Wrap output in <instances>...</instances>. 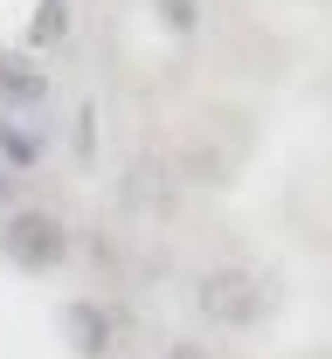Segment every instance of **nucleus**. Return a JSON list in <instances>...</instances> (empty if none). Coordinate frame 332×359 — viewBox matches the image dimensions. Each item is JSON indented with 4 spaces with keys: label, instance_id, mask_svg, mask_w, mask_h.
I'll return each instance as SVG.
<instances>
[{
    "label": "nucleus",
    "instance_id": "7ed1b4c3",
    "mask_svg": "<svg viewBox=\"0 0 332 359\" xmlns=\"http://www.w3.org/2000/svg\"><path fill=\"white\" fill-rule=\"evenodd\" d=\"M0 152H7V166H35V138L14 132L7 118H0Z\"/></svg>",
    "mask_w": 332,
    "mask_h": 359
},
{
    "label": "nucleus",
    "instance_id": "423d86ee",
    "mask_svg": "<svg viewBox=\"0 0 332 359\" xmlns=\"http://www.w3.org/2000/svg\"><path fill=\"white\" fill-rule=\"evenodd\" d=\"M7 194H14V173H0V201H7Z\"/></svg>",
    "mask_w": 332,
    "mask_h": 359
},
{
    "label": "nucleus",
    "instance_id": "f03ea898",
    "mask_svg": "<svg viewBox=\"0 0 332 359\" xmlns=\"http://www.w3.org/2000/svg\"><path fill=\"white\" fill-rule=\"evenodd\" d=\"M0 90L7 97H42V76L35 69H14V55H0Z\"/></svg>",
    "mask_w": 332,
    "mask_h": 359
},
{
    "label": "nucleus",
    "instance_id": "39448f33",
    "mask_svg": "<svg viewBox=\"0 0 332 359\" xmlns=\"http://www.w3.org/2000/svg\"><path fill=\"white\" fill-rule=\"evenodd\" d=\"M62 28H69V7H62V0H48V14L35 21V42H48V35H62Z\"/></svg>",
    "mask_w": 332,
    "mask_h": 359
},
{
    "label": "nucleus",
    "instance_id": "f257e3e1",
    "mask_svg": "<svg viewBox=\"0 0 332 359\" xmlns=\"http://www.w3.org/2000/svg\"><path fill=\"white\" fill-rule=\"evenodd\" d=\"M0 249L14 256L21 269H55L62 263V228H55V215H14V222L0 228Z\"/></svg>",
    "mask_w": 332,
    "mask_h": 359
},
{
    "label": "nucleus",
    "instance_id": "0eeeda50",
    "mask_svg": "<svg viewBox=\"0 0 332 359\" xmlns=\"http://www.w3.org/2000/svg\"><path fill=\"white\" fill-rule=\"evenodd\" d=\"M173 359H201V353H194V346H180V353H173Z\"/></svg>",
    "mask_w": 332,
    "mask_h": 359
},
{
    "label": "nucleus",
    "instance_id": "20e7f679",
    "mask_svg": "<svg viewBox=\"0 0 332 359\" xmlns=\"http://www.w3.org/2000/svg\"><path fill=\"white\" fill-rule=\"evenodd\" d=\"M69 318H77V332H84L77 346H84V353H104V318H97L91 304H77V311H69Z\"/></svg>",
    "mask_w": 332,
    "mask_h": 359
}]
</instances>
